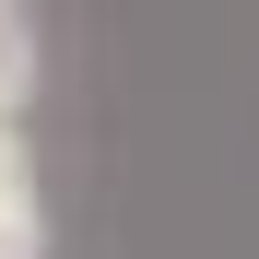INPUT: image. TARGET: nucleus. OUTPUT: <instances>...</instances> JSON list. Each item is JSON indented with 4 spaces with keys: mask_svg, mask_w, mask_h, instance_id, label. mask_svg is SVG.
I'll return each mask as SVG.
<instances>
[{
    "mask_svg": "<svg viewBox=\"0 0 259 259\" xmlns=\"http://www.w3.org/2000/svg\"><path fill=\"white\" fill-rule=\"evenodd\" d=\"M35 95V24H24V0H0V118H24Z\"/></svg>",
    "mask_w": 259,
    "mask_h": 259,
    "instance_id": "f257e3e1",
    "label": "nucleus"
},
{
    "mask_svg": "<svg viewBox=\"0 0 259 259\" xmlns=\"http://www.w3.org/2000/svg\"><path fill=\"white\" fill-rule=\"evenodd\" d=\"M0 259H48V200H0Z\"/></svg>",
    "mask_w": 259,
    "mask_h": 259,
    "instance_id": "f03ea898",
    "label": "nucleus"
},
{
    "mask_svg": "<svg viewBox=\"0 0 259 259\" xmlns=\"http://www.w3.org/2000/svg\"><path fill=\"white\" fill-rule=\"evenodd\" d=\"M0 200H35V142H24V118H0Z\"/></svg>",
    "mask_w": 259,
    "mask_h": 259,
    "instance_id": "7ed1b4c3",
    "label": "nucleus"
}]
</instances>
